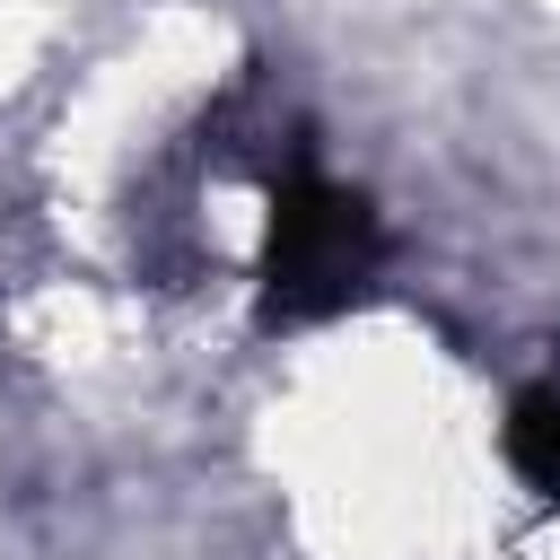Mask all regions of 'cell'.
<instances>
[{"label": "cell", "mask_w": 560, "mask_h": 560, "mask_svg": "<svg viewBox=\"0 0 560 560\" xmlns=\"http://www.w3.org/2000/svg\"><path fill=\"white\" fill-rule=\"evenodd\" d=\"M385 228L359 192H341L332 175H315L306 158H289L271 175V228H262V324H315L332 306H350L376 280Z\"/></svg>", "instance_id": "6da1fadb"}, {"label": "cell", "mask_w": 560, "mask_h": 560, "mask_svg": "<svg viewBox=\"0 0 560 560\" xmlns=\"http://www.w3.org/2000/svg\"><path fill=\"white\" fill-rule=\"evenodd\" d=\"M508 464H516L542 499H560V368H542V376L516 394V411H508Z\"/></svg>", "instance_id": "7a4b0ae2"}]
</instances>
